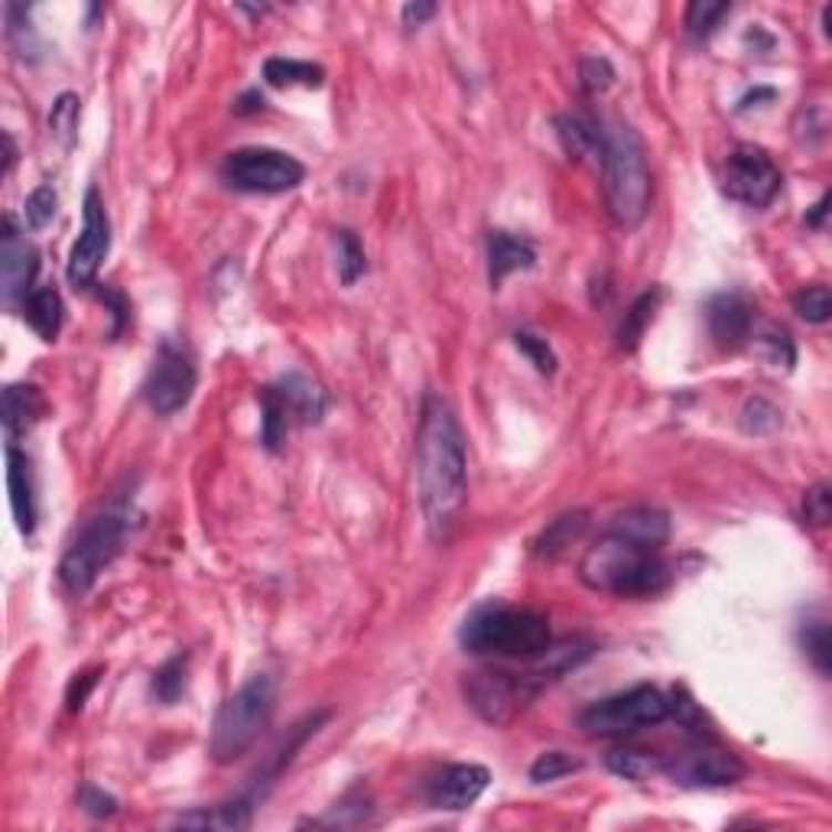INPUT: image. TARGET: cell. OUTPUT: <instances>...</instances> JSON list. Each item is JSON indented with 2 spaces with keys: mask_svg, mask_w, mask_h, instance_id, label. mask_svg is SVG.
Segmentation results:
<instances>
[{
  "mask_svg": "<svg viewBox=\"0 0 832 832\" xmlns=\"http://www.w3.org/2000/svg\"><path fill=\"white\" fill-rule=\"evenodd\" d=\"M417 491L427 531L436 540L449 537L469 494V455L465 436L442 397L423 400L417 433Z\"/></svg>",
  "mask_w": 832,
  "mask_h": 832,
  "instance_id": "cell-1",
  "label": "cell"
},
{
  "mask_svg": "<svg viewBox=\"0 0 832 832\" xmlns=\"http://www.w3.org/2000/svg\"><path fill=\"white\" fill-rule=\"evenodd\" d=\"M605 205L615 225L637 228L650 215L654 179L644 141L625 121H602V153H598Z\"/></svg>",
  "mask_w": 832,
  "mask_h": 832,
  "instance_id": "cell-2",
  "label": "cell"
},
{
  "mask_svg": "<svg viewBox=\"0 0 832 832\" xmlns=\"http://www.w3.org/2000/svg\"><path fill=\"white\" fill-rule=\"evenodd\" d=\"M579 579L595 592H608L618 598H650L674 583V573L657 549H644L608 531L586 549L579 563Z\"/></svg>",
  "mask_w": 832,
  "mask_h": 832,
  "instance_id": "cell-3",
  "label": "cell"
},
{
  "mask_svg": "<svg viewBox=\"0 0 832 832\" xmlns=\"http://www.w3.org/2000/svg\"><path fill=\"white\" fill-rule=\"evenodd\" d=\"M459 644L469 654L507 657V660H534L549 644V622L531 608H511L501 602L479 605L459 628Z\"/></svg>",
  "mask_w": 832,
  "mask_h": 832,
  "instance_id": "cell-4",
  "label": "cell"
},
{
  "mask_svg": "<svg viewBox=\"0 0 832 832\" xmlns=\"http://www.w3.org/2000/svg\"><path fill=\"white\" fill-rule=\"evenodd\" d=\"M277 692L280 689H277L274 674H257L235 696L222 702L212 722V738H208V754L218 764H232L245 758L257 744V738L267 732L277 712Z\"/></svg>",
  "mask_w": 832,
  "mask_h": 832,
  "instance_id": "cell-5",
  "label": "cell"
},
{
  "mask_svg": "<svg viewBox=\"0 0 832 832\" xmlns=\"http://www.w3.org/2000/svg\"><path fill=\"white\" fill-rule=\"evenodd\" d=\"M127 534L131 521L124 511H101L92 521H85L59 563V583L65 586V592L89 595L101 573L121 556Z\"/></svg>",
  "mask_w": 832,
  "mask_h": 832,
  "instance_id": "cell-6",
  "label": "cell"
},
{
  "mask_svg": "<svg viewBox=\"0 0 832 832\" xmlns=\"http://www.w3.org/2000/svg\"><path fill=\"white\" fill-rule=\"evenodd\" d=\"M664 719H670V699L657 686L644 684L586 706L576 726L595 738H622L640 729H654Z\"/></svg>",
  "mask_w": 832,
  "mask_h": 832,
  "instance_id": "cell-7",
  "label": "cell"
},
{
  "mask_svg": "<svg viewBox=\"0 0 832 832\" xmlns=\"http://www.w3.org/2000/svg\"><path fill=\"white\" fill-rule=\"evenodd\" d=\"M222 179L250 196H280L290 193L296 186H302L306 179V166L274 147H242L225 156L222 163Z\"/></svg>",
  "mask_w": 832,
  "mask_h": 832,
  "instance_id": "cell-8",
  "label": "cell"
},
{
  "mask_svg": "<svg viewBox=\"0 0 832 832\" xmlns=\"http://www.w3.org/2000/svg\"><path fill=\"white\" fill-rule=\"evenodd\" d=\"M196 381V361L186 345L163 342L144 381V400L156 417H173L193 400Z\"/></svg>",
  "mask_w": 832,
  "mask_h": 832,
  "instance_id": "cell-9",
  "label": "cell"
},
{
  "mask_svg": "<svg viewBox=\"0 0 832 832\" xmlns=\"http://www.w3.org/2000/svg\"><path fill=\"white\" fill-rule=\"evenodd\" d=\"M781 186V166L774 163V156L768 150L754 147V144H741L726 156L722 189L735 202H741L748 208H764V205H771L778 198Z\"/></svg>",
  "mask_w": 832,
  "mask_h": 832,
  "instance_id": "cell-10",
  "label": "cell"
},
{
  "mask_svg": "<svg viewBox=\"0 0 832 832\" xmlns=\"http://www.w3.org/2000/svg\"><path fill=\"white\" fill-rule=\"evenodd\" d=\"M107 250H111V218L104 212L101 193L92 186L85 193V202H82V235L72 245L69 267H65V277H69V284L75 290H92L95 287V277H99Z\"/></svg>",
  "mask_w": 832,
  "mask_h": 832,
  "instance_id": "cell-11",
  "label": "cell"
},
{
  "mask_svg": "<svg viewBox=\"0 0 832 832\" xmlns=\"http://www.w3.org/2000/svg\"><path fill=\"white\" fill-rule=\"evenodd\" d=\"M660 771L680 787H692V790H712V787H732L744 778V764L735 758L732 751L712 748L709 741H702V748L686 751L677 758L660 761Z\"/></svg>",
  "mask_w": 832,
  "mask_h": 832,
  "instance_id": "cell-12",
  "label": "cell"
},
{
  "mask_svg": "<svg viewBox=\"0 0 832 832\" xmlns=\"http://www.w3.org/2000/svg\"><path fill=\"white\" fill-rule=\"evenodd\" d=\"M40 274V250L27 242V235L13 225V218H3L0 235V296L3 306H23V299L33 294V280Z\"/></svg>",
  "mask_w": 832,
  "mask_h": 832,
  "instance_id": "cell-13",
  "label": "cell"
},
{
  "mask_svg": "<svg viewBox=\"0 0 832 832\" xmlns=\"http://www.w3.org/2000/svg\"><path fill=\"white\" fill-rule=\"evenodd\" d=\"M491 774L485 764H449L427 787V800L436 810L462 813L479 803V797L489 790Z\"/></svg>",
  "mask_w": 832,
  "mask_h": 832,
  "instance_id": "cell-14",
  "label": "cell"
},
{
  "mask_svg": "<svg viewBox=\"0 0 832 832\" xmlns=\"http://www.w3.org/2000/svg\"><path fill=\"white\" fill-rule=\"evenodd\" d=\"M706 319H709V336L726 351H735V348L751 342V336L758 329V309L744 294L712 296Z\"/></svg>",
  "mask_w": 832,
  "mask_h": 832,
  "instance_id": "cell-15",
  "label": "cell"
},
{
  "mask_svg": "<svg viewBox=\"0 0 832 832\" xmlns=\"http://www.w3.org/2000/svg\"><path fill=\"white\" fill-rule=\"evenodd\" d=\"M7 491H10V507L13 521L23 537L37 534V482H33V465L30 459L7 442Z\"/></svg>",
  "mask_w": 832,
  "mask_h": 832,
  "instance_id": "cell-16",
  "label": "cell"
},
{
  "mask_svg": "<svg viewBox=\"0 0 832 832\" xmlns=\"http://www.w3.org/2000/svg\"><path fill=\"white\" fill-rule=\"evenodd\" d=\"M274 391L284 400L290 420H294V423H302V427L319 423V420L326 417V410H329V393L322 391L319 381H312V378L302 374V371L284 374V378L274 384Z\"/></svg>",
  "mask_w": 832,
  "mask_h": 832,
  "instance_id": "cell-17",
  "label": "cell"
},
{
  "mask_svg": "<svg viewBox=\"0 0 832 832\" xmlns=\"http://www.w3.org/2000/svg\"><path fill=\"white\" fill-rule=\"evenodd\" d=\"M608 531L618 534V537L631 540V543L644 546V549H657L660 553V546L670 540V517L660 507L637 504V507H628V511L615 514V521H612Z\"/></svg>",
  "mask_w": 832,
  "mask_h": 832,
  "instance_id": "cell-18",
  "label": "cell"
},
{
  "mask_svg": "<svg viewBox=\"0 0 832 832\" xmlns=\"http://www.w3.org/2000/svg\"><path fill=\"white\" fill-rule=\"evenodd\" d=\"M537 264V247L527 238H517L511 232H491L489 235V280L497 290L511 274L531 270Z\"/></svg>",
  "mask_w": 832,
  "mask_h": 832,
  "instance_id": "cell-19",
  "label": "cell"
},
{
  "mask_svg": "<svg viewBox=\"0 0 832 832\" xmlns=\"http://www.w3.org/2000/svg\"><path fill=\"white\" fill-rule=\"evenodd\" d=\"M556 141L573 160L579 163H595L598 166V153H602V121L586 117V114H559L553 121Z\"/></svg>",
  "mask_w": 832,
  "mask_h": 832,
  "instance_id": "cell-20",
  "label": "cell"
},
{
  "mask_svg": "<svg viewBox=\"0 0 832 832\" xmlns=\"http://www.w3.org/2000/svg\"><path fill=\"white\" fill-rule=\"evenodd\" d=\"M47 400L37 384H7L3 391V430L7 440L17 442V436H23L27 430H33V423L43 417Z\"/></svg>",
  "mask_w": 832,
  "mask_h": 832,
  "instance_id": "cell-21",
  "label": "cell"
},
{
  "mask_svg": "<svg viewBox=\"0 0 832 832\" xmlns=\"http://www.w3.org/2000/svg\"><path fill=\"white\" fill-rule=\"evenodd\" d=\"M23 319L27 326L43 339V342H55L59 332H62V322H65V306H62V296L55 287H37L33 294L23 299Z\"/></svg>",
  "mask_w": 832,
  "mask_h": 832,
  "instance_id": "cell-22",
  "label": "cell"
},
{
  "mask_svg": "<svg viewBox=\"0 0 832 832\" xmlns=\"http://www.w3.org/2000/svg\"><path fill=\"white\" fill-rule=\"evenodd\" d=\"M588 527V511H569V514H559L556 521H549L543 527V534L534 540V556H543V559H553L559 553H566L576 540L586 534Z\"/></svg>",
  "mask_w": 832,
  "mask_h": 832,
  "instance_id": "cell-23",
  "label": "cell"
},
{
  "mask_svg": "<svg viewBox=\"0 0 832 832\" xmlns=\"http://www.w3.org/2000/svg\"><path fill=\"white\" fill-rule=\"evenodd\" d=\"M264 79L274 89H319L326 79L322 65L302 62V59H287V55H274L264 62Z\"/></svg>",
  "mask_w": 832,
  "mask_h": 832,
  "instance_id": "cell-24",
  "label": "cell"
},
{
  "mask_svg": "<svg viewBox=\"0 0 832 832\" xmlns=\"http://www.w3.org/2000/svg\"><path fill=\"white\" fill-rule=\"evenodd\" d=\"M660 302H664V290H660V287L644 290V294L631 302V309L625 312V322H622V329H618V345H622L625 351H635L637 342H640V336H644L647 326L654 322Z\"/></svg>",
  "mask_w": 832,
  "mask_h": 832,
  "instance_id": "cell-25",
  "label": "cell"
},
{
  "mask_svg": "<svg viewBox=\"0 0 832 832\" xmlns=\"http://www.w3.org/2000/svg\"><path fill=\"white\" fill-rule=\"evenodd\" d=\"M257 400H260V413H264V417H260V442H264V449L280 452V445L287 440L294 420H290L284 400L277 397L274 388H264V391L257 393Z\"/></svg>",
  "mask_w": 832,
  "mask_h": 832,
  "instance_id": "cell-26",
  "label": "cell"
},
{
  "mask_svg": "<svg viewBox=\"0 0 832 832\" xmlns=\"http://www.w3.org/2000/svg\"><path fill=\"white\" fill-rule=\"evenodd\" d=\"M800 647H803L807 660L816 667V674H820V677H830L832 637H830V625H826L823 618H816V622H803V628H800Z\"/></svg>",
  "mask_w": 832,
  "mask_h": 832,
  "instance_id": "cell-27",
  "label": "cell"
},
{
  "mask_svg": "<svg viewBox=\"0 0 832 832\" xmlns=\"http://www.w3.org/2000/svg\"><path fill=\"white\" fill-rule=\"evenodd\" d=\"M186 667H189V657L186 654H176L170 657L156 674H153V696L163 702V706H176L186 692Z\"/></svg>",
  "mask_w": 832,
  "mask_h": 832,
  "instance_id": "cell-28",
  "label": "cell"
},
{
  "mask_svg": "<svg viewBox=\"0 0 832 832\" xmlns=\"http://www.w3.org/2000/svg\"><path fill=\"white\" fill-rule=\"evenodd\" d=\"M732 13L729 3H716V0H692L686 7V33L699 43V40H709L719 23Z\"/></svg>",
  "mask_w": 832,
  "mask_h": 832,
  "instance_id": "cell-29",
  "label": "cell"
},
{
  "mask_svg": "<svg viewBox=\"0 0 832 832\" xmlns=\"http://www.w3.org/2000/svg\"><path fill=\"white\" fill-rule=\"evenodd\" d=\"M79 121H82V101H79V95H72V92L59 95L50 111V131L52 137L65 150L72 147L75 137H79Z\"/></svg>",
  "mask_w": 832,
  "mask_h": 832,
  "instance_id": "cell-30",
  "label": "cell"
},
{
  "mask_svg": "<svg viewBox=\"0 0 832 832\" xmlns=\"http://www.w3.org/2000/svg\"><path fill=\"white\" fill-rule=\"evenodd\" d=\"M336 250H339V277H342L345 287H355L364 270H368V257H364V247L358 242L355 232H336Z\"/></svg>",
  "mask_w": 832,
  "mask_h": 832,
  "instance_id": "cell-31",
  "label": "cell"
},
{
  "mask_svg": "<svg viewBox=\"0 0 832 832\" xmlns=\"http://www.w3.org/2000/svg\"><path fill=\"white\" fill-rule=\"evenodd\" d=\"M793 312L810 322V326H823L830 322L832 316V294L830 287L816 284V287H803L800 294L793 296Z\"/></svg>",
  "mask_w": 832,
  "mask_h": 832,
  "instance_id": "cell-32",
  "label": "cell"
},
{
  "mask_svg": "<svg viewBox=\"0 0 832 832\" xmlns=\"http://www.w3.org/2000/svg\"><path fill=\"white\" fill-rule=\"evenodd\" d=\"M55 212H59V196H55L50 183L37 186L23 202V222H27L30 232H43L47 225H52Z\"/></svg>",
  "mask_w": 832,
  "mask_h": 832,
  "instance_id": "cell-33",
  "label": "cell"
},
{
  "mask_svg": "<svg viewBox=\"0 0 832 832\" xmlns=\"http://www.w3.org/2000/svg\"><path fill=\"white\" fill-rule=\"evenodd\" d=\"M583 768L579 758L566 754V751H543L537 761L531 764V781L534 783H553L559 778H569Z\"/></svg>",
  "mask_w": 832,
  "mask_h": 832,
  "instance_id": "cell-34",
  "label": "cell"
},
{
  "mask_svg": "<svg viewBox=\"0 0 832 832\" xmlns=\"http://www.w3.org/2000/svg\"><path fill=\"white\" fill-rule=\"evenodd\" d=\"M741 427H744V433L768 436V433H774L781 427V410L774 403H768L764 397H754L741 410Z\"/></svg>",
  "mask_w": 832,
  "mask_h": 832,
  "instance_id": "cell-35",
  "label": "cell"
},
{
  "mask_svg": "<svg viewBox=\"0 0 832 832\" xmlns=\"http://www.w3.org/2000/svg\"><path fill=\"white\" fill-rule=\"evenodd\" d=\"M27 17H30V7H23V3H10V7H7V40L13 43V50L20 52L23 59H27V55L33 59L37 50H40V43H37V37H33Z\"/></svg>",
  "mask_w": 832,
  "mask_h": 832,
  "instance_id": "cell-36",
  "label": "cell"
},
{
  "mask_svg": "<svg viewBox=\"0 0 832 832\" xmlns=\"http://www.w3.org/2000/svg\"><path fill=\"white\" fill-rule=\"evenodd\" d=\"M751 339H758V342L764 345V355H768V361L774 364V368H793V361H797V348H793V339H790V332L787 329H778V326H768L761 336H758V329H754V336Z\"/></svg>",
  "mask_w": 832,
  "mask_h": 832,
  "instance_id": "cell-37",
  "label": "cell"
},
{
  "mask_svg": "<svg viewBox=\"0 0 832 832\" xmlns=\"http://www.w3.org/2000/svg\"><path fill=\"white\" fill-rule=\"evenodd\" d=\"M579 85L586 95H605L612 85H615V69L605 55H592V59H583L579 65Z\"/></svg>",
  "mask_w": 832,
  "mask_h": 832,
  "instance_id": "cell-38",
  "label": "cell"
},
{
  "mask_svg": "<svg viewBox=\"0 0 832 832\" xmlns=\"http://www.w3.org/2000/svg\"><path fill=\"white\" fill-rule=\"evenodd\" d=\"M608 768H612L615 774L628 778V781H644L647 774L660 771V761H654V758L644 754V751H612V754H608Z\"/></svg>",
  "mask_w": 832,
  "mask_h": 832,
  "instance_id": "cell-39",
  "label": "cell"
},
{
  "mask_svg": "<svg viewBox=\"0 0 832 832\" xmlns=\"http://www.w3.org/2000/svg\"><path fill=\"white\" fill-rule=\"evenodd\" d=\"M670 716L684 726L686 732L696 735L699 741H712V732L706 729V716L699 712V706H696L686 692H674V699H670Z\"/></svg>",
  "mask_w": 832,
  "mask_h": 832,
  "instance_id": "cell-40",
  "label": "cell"
},
{
  "mask_svg": "<svg viewBox=\"0 0 832 832\" xmlns=\"http://www.w3.org/2000/svg\"><path fill=\"white\" fill-rule=\"evenodd\" d=\"M514 345L531 358V364L537 368L540 374H553V371H556V351L549 348L546 339H540L534 332L521 329V332H514Z\"/></svg>",
  "mask_w": 832,
  "mask_h": 832,
  "instance_id": "cell-41",
  "label": "cell"
},
{
  "mask_svg": "<svg viewBox=\"0 0 832 832\" xmlns=\"http://www.w3.org/2000/svg\"><path fill=\"white\" fill-rule=\"evenodd\" d=\"M803 521L813 527H826L832 521V489L826 482L813 485L803 494Z\"/></svg>",
  "mask_w": 832,
  "mask_h": 832,
  "instance_id": "cell-42",
  "label": "cell"
},
{
  "mask_svg": "<svg viewBox=\"0 0 832 832\" xmlns=\"http://www.w3.org/2000/svg\"><path fill=\"white\" fill-rule=\"evenodd\" d=\"M79 807H82L89 816H95V820H107V816L117 813V800H114L111 793H104L95 783H85V787L79 790Z\"/></svg>",
  "mask_w": 832,
  "mask_h": 832,
  "instance_id": "cell-43",
  "label": "cell"
},
{
  "mask_svg": "<svg viewBox=\"0 0 832 832\" xmlns=\"http://www.w3.org/2000/svg\"><path fill=\"white\" fill-rule=\"evenodd\" d=\"M99 287V284H95ZM101 302L111 309V319H114V329H111V339H117L124 329H127V322H131V302H127V296L117 294V290H111V287H99Z\"/></svg>",
  "mask_w": 832,
  "mask_h": 832,
  "instance_id": "cell-44",
  "label": "cell"
},
{
  "mask_svg": "<svg viewBox=\"0 0 832 832\" xmlns=\"http://www.w3.org/2000/svg\"><path fill=\"white\" fill-rule=\"evenodd\" d=\"M95 684H99V670H95V674H82V686H79V680L72 684V689H69V709H72V712L85 706V699H89V692L95 689Z\"/></svg>",
  "mask_w": 832,
  "mask_h": 832,
  "instance_id": "cell-45",
  "label": "cell"
},
{
  "mask_svg": "<svg viewBox=\"0 0 832 832\" xmlns=\"http://www.w3.org/2000/svg\"><path fill=\"white\" fill-rule=\"evenodd\" d=\"M436 17V3H407L403 7V27H423Z\"/></svg>",
  "mask_w": 832,
  "mask_h": 832,
  "instance_id": "cell-46",
  "label": "cell"
},
{
  "mask_svg": "<svg viewBox=\"0 0 832 832\" xmlns=\"http://www.w3.org/2000/svg\"><path fill=\"white\" fill-rule=\"evenodd\" d=\"M826 212H830V196H820V202L807 212V225H810V228H823Z\"/></svg>",
  "mask_w": 832,
  "mask_h": 832,
  "instance_id": "cell-47",
  "label": "cell"
},
{
  "mask_svg": "<svg viewBox=\"0 0 832 832\" xmlns=\"http://www.w3.org/2000/svg\"><path fill=\"white\" fill-rule=\"evenodd\" d=\"M235 111H238V114L264 111V95H260V92H247V95H242V99L235 101Z\"/></svg>",
  "mask_w": 832,
  "mask_h": 832,
  "instance_id": "cell-48",
  "label": "cell"
},
{
  "mask_svg": "<svg viewBox=\"0 0 832 832\" xmlns=\"http://www.w3.org/2000/svg\"><path fill=\"white\" fill-rule=\"evenodd\" d=\"M0 141H3V176H10V170L17 163V147H13V137L7 131L0 134Z\"/></svg>",
  "mask_w": 832,
  "mask_h": 832,
  "instance_id": "cell-49",
  "label": "cell"
},
{
  "mask_svg": "<svg viewBox=\"0 0 832 832\" xmlns=\"http://www.w3.org/2000/svg\"><path fill=\"white\" fill-rule=\"evenodd\" d=\"M761 99H774V89H758V92H748L744 99L738 101V111L751 107V101H761Z\"/></svg>",
  "mask_w": 832,
  "mask_h": 832,
  "instance_id": "cell-50",
  "label": "cell"
}]
</instances>
